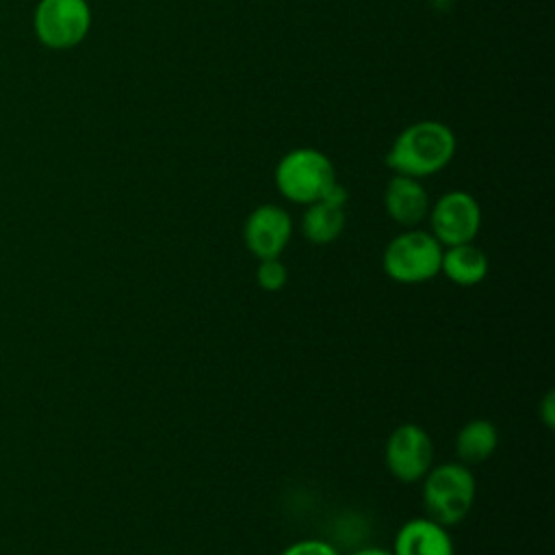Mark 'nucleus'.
Instances as JSON below:
<instances>
[{
    "mask_svg": "<svg viewBox=\"0 0 555 555\" xmlns=\"http://www.w3.org/2000/svg\"><path fill=\"white\" fill-rule=\"evenodd\" d=\"M35 35L52 50L78 46L91 28L87 0H39L35 9Z\"/></svg>",
    "mask_w": 555,
    "mask_h": 555,
    "instance_id": "obj_5",
    "label": "nucleus"
},
{
    "mask_svg": "<svg viewBox=\"0 0 555 555\" xmlns=\"http://www.w3.org/2000/svg\"><path fill=\"white\" fill-rule=\"evenodd\" d=\"M280 555H340L330 542L325 540H297L293 544H288Z\"/></svg>",
    "mask_w": 555,
    "mask_h": 555,
    "instance_id": "obj_15",
    "label": "nucleus"
},
{
    "mask_svg": "<svg viewBox=\"0 0 555 555\" xmlns=\"http://www.w3.org/2000/svg\"><path fill=\"white\" fill-rule=\"evenodd\" d=\"M453 540L440 522L418 516L397 529L392 555H453Z\"/></svg>",
    "mask_w": 555,
    "mask_h": 555,
    "instance_id": "obj_10",
    "label": "nucleus"
},
{
    "mask_svg": "<svg viewBox=\"0 0 555 555\" xmlns=\"http://www.w3.org/2000/svg\"><path fill=\"white\" fill-rule=\"evenodd\" d=\"M388 473L401 483H418L434 466V442L416 423L395 427L384 444Z\"/></svg>",
    "mask_w": 555,
    "mask_h": 555,
    "instance_id": "obj_6",
    "label": "nucleus"
},
{
    "mask_svg": "<svg viewBox=\"0 0 555 555\" xmlns=\"http://www.w3.org/2000/svg\"><path fill=\"white\" fill-rule=\"evenodd\" d=\"M440 273L457 286H475L488 275V256L475 243L444 247Z\"/></svg>",
    "mask_w": 555,
    "mask_h": 555,
    "instance_id": "obj_12",
    "label": "nucleus"
},
{
    "mask_svg": "<svg viewBox=\"0 0 555 555\" xmlns=\"http://www.w3.org/2000/svg\"><path fill=\"white\" fill-rule=\"evenodd\" d=\"M421 481L425 516L442 527L457 525L473 509L477 483L470 466L462 462H442L431 466Z\"/></svg>",
    "mask_w": 555,
    "mask_h": 555,
    "instance_id": "obj_2",
    "label": "nucleus"
},
{
    "mask_svg": "<svg viewBox=\"0 0 555 555\" xmlns=\"http://www.w3.org/2000/svg\"><path fill=\"white\" fill-rule=\"evenodd\" d=\"M431 234L442 247L473 243L481 225V208L466 191H449L429 208Z\"/></svg>",
    "mask_w": 555,
    "mask_h": 555,
    "instance_id": "obj_7",
    "label": "nucleus"
},
{
    "mask_svg": "<svg viewBox=\"0 0 555 555\" xmlns=\"http://www.w3.org/2000/svg\"><path fill=\"white\" fill-rule=\"evenodd\" d=\"M336 182L332 160L314 147L291 150L275 167L278 191L295 204L308 206L321 199Z\"/></svg>",
    "mask_w": 555,
    "mask_h": 555,
    "instance_id": "obj_3",
    "label": "nucleus"
},
{
    "mask_svg": "<svg viewBox=\"0 0 555 555\" xmlns=\"http://www.w3.org/2000/svg\"><path fill=\"white\" fill-rule=\"evenodd\" d=\"M442 249L431 232L408 228L386 245L382 267L399 284H421L440 273Z\"/></svg>",
    "mask_w": 555,
    "mask_h": 555,
    "instance_id": "obj_4",
    "label": "nucleus"
},
{
    "mask_svg": "<svg viewBox=\"0 0 555 555\" xmlns=\"http://www.w3.org/2000/svg\"><path fill=\"white\" fill-rule=\"evenodd\" d=\"M499 444V431L488 418H473L464 423L455 436V455L457 462L475 466L486 462Z\"/></svg>",
    "mask_w": 555,
    "mask_h": 555,
    "instance_id": "obj_13",
    "label": "nucleus"
},
{
    "mask_svg": "<svg viewBox=\"0 0 555 555\" xmlns=\"http://www.w3.org/2000/svg\"><path fill=\"white\" fill-rule=\"evenodd\" d=\"M388 217L405 228L418 225L429 215V197L425 186L410 176L395 173L384 191Z\"/></svg>",
    "mask_w": 555,
    "mask_h": 555,
    "instance_id": "obj_11",
    "label": "nucleus"
},
{
    "mask_svg": "<svg viewBox=\"0 0 555 555\" xmlns=\"http://www.w3.org/2000/svg\"><path fill=\"white\" fill-rule=\"evenodd\" d=\"M256 282L262 291L267 293H275L282 291L288 282V271L286 264L280 258H267V260H258V269H256Z\"/></svg>",
    "mask_w": 555,
    "mask_h": 555,
    "instance_id": "obj_14",
    "label": "nucleus"
},
{
    "mask_svg": "<svg viewBox=\"0 0 555 555\" xmlns=\"http://www.w3.org/2000/svg\"><path fill=\"white\" fill-rule=\"evenodd\" d=\"M347 191L343 184H334L321 199L308 204L301 217V232L306 241L314 245H327L336 241L345 228Z\"/></svg>",
    "mask_w": 555,
    "mask_h": 555,
    "instance_id": "obj_9",
    "label": "nucleus"
},
{
    "mask_svg": "<svg viewBox=\"0 0 555 555\" xmlns=\"http://www.w3.org/2000/svg\"><path fill=\"white\" fill-rule=\"evenodd\" d=\"M293 234L291 215L278 204L256 206L243 223V241L258 260L280 258Z\"/></svg>",
    "mask_w": 555,
    "mask_h": 555,
    "instance_id": "obj_8",
    "label": "nucleus"
},
{
    "mask_svg": "<svg viewBox=\"0 0 555 555\" xmlns=\"http://www.w3.org/2000/svg\"><path fill=\"white\" fill-rule=\"evenodd\" d=\"M455 134L447 124L423 119L395 137L386 154V165L395 173L421 180L438 173L451 163L455 156Z\"/></svg>",
    "mask_w": 555,
    "mask_h": 555,
    "instance_id": "obj_1",
    "label": "nucleus"
},
{
    "mask_svg": "<svg viewBox=\"0 0 555 555\" xmlns=\"http://www.w3.org/2000/svg\"><path fill=\"white\" fill-rule=\"evenodd\" d=\"M555 401H553V392L548 390L540 403V418L546 427H553V421H555V410H553Z\"/></svg>",
    "mask_w": 555,
    "mask_h": 555,
    "instance_id": "obj_16",
    "label": "nucleus"
},
{
    "mask_svg": "<svg viewBox=\"0 0 555 555\" xmlns=\"http://www.w3.org/2000/svg\"><path fill=\"white\" fill-rule=\"evenodd\" d=\"M351 555H392V551H386V548H379V546H364V548L353 551Z\"/></svg>",
    "mask_w": 555,
    "mask_h": 555,
    "instance_id": "obj_17",
    "label": "nucleus"
}]
</instances>
